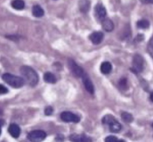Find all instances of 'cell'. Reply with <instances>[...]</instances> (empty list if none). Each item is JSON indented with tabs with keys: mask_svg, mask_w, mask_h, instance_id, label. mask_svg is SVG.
<instances>
[{
	"mask_svg": "<svg viewBox=\"0 0 153 142\" xmlns=\"http://www.w3.org/2000/svg\"><path fill=\"white\" fill-rule=\"evenodd\" d=\"M20 72L25 81L28 85L34 87L38 84L39 81L38 75L32 68L27 65H23L20 67Z\"/></svg>",
	"mask_w": 153,
	"mask_h": 142,
	"instance_id": "cell-1",
	"label": "cell"
},
{
	"mask_svg": "<svg viewBox=\"0 0 153 142\" xmlns=\"http://www.w3.org/2000/svg\"><path fill=\"white\" fill-rule=\"evenodd\" d=\"M2 80L11 87L14 88H20L25 84V80L23 77L14 75L9 73H5L2 75Z\"/></svg>",
	"mask_w": 153,
	"mask_h": 142,
	"instance_id": "cell-2",
	"label": "cell"
},
{
	"mask_svg": "<svg viewBox=\"0 0 153 142\" xmlns=\"http://www.w3.org/2000/svg\"><path fill=\"white\" fill-rule=\"evenodd\" d=\"M103 124H106L109 127V131L112 132H118L121 130V125L111 115H106L102 119Z\"/></svg>",
	"mask_w": 153,
	"mask_h": 142,
	"instance_id": "cell-3",
	"label": "cell"
},
{
	"mask_svg": "<svg viewBox=\"0 0 153 142\" xmlns=\"http://www.w3.org/2000/svg\"><path fill=\"white\" fill-rule=\"evenodd\" d=\"M143 69V59L140 55L136 54L132 60V67L131 68L133 72L138 74L142 71Z\"/></svg>",
	"mask_w": 153,
	"mask_h": 142,
	"instance_id": "cell-4",
	"label": "cell"
},
{
	"mask_svg": "<svg viewBox=\"0 0 153 142\" xmlns=\"http://www.w3.org/2000/svg\"><path fill=\"white\" fill-rule=\"evenodd\" d=\"M47 134L42 130H34L30 132L27 135V138L32 141H39L44 140Z\"/></svg>",
	"mask_w": 153,
	"mask_h": 142,
	"instance_id": "cell-5",
	"label": "cell"
},
{
	"mask_svg": "<svg viewBox=\"0 0 153 142\" xmlns=\"http://www.w3.org/2000/svg\"><path fill=\"white\" fill-rule=\"evenodd\" d=\"M68 66L71 71L75 76L77 77H82V76L84 74L83 69L79 67L74 60L69 59Z\"/></svg>",
	"mask_w": 153,
	"mask_h": 142,
	"instance_id": "cell-6",
	"label": "cell"
},
{
	"mask_svg": "<svg viewBox=\"0 0 153 142\" xmlns=\"http://www.w3.org/2000/svg\"><path fill=\"white\" fill-rule=\"evenodd\" d=\"M60 118L63 121L66 122H72L77 123L80 121V118L78 115L69 111L63 112L60 114Z\"/></svg>",
	"mask_w": 153,
	"mask_h": 142,
	"instance_id": "cell-7",
	"label": "cell"
},
{
	"mask_svg": "<svg viewBox=\"0 0 153 142\" xmlns=\"http://www.w3.org/2000/svg\"><path fill=\"white\" fill-rule=\"evenodd\" d=\"M95 15L97 18L100 21L103 20L106 15V11L102 4H97L94 7Z\"/></svg>",
	"mask_w": 153,
	"mask_h": 142,
	"instance_id": "cell-8",
	"label": "cell"
},
{
	"mask_svg": "<svg viewBox=\"0 0 153 142\" xmlns=\"http://www.w3.org/2000/svg\"><path fill=\"white\" fill-rule=\"evenodd\" d=\"M82 78L83 84L87 91L90 94H93L94 92V88L93 83L90 78H89V77L84 73V74L82 76Z\"/></svg>",
	"mask_w": 153,
	"mask_h": 142,
	"instance_id": "cell-9",
	"label": "cell"
},
{
	"mask_svg": "<svg viewBox=\"0 0 153 142\" xmlns=\"http://www.w3.org/2000/svg\"><path fill=\"white\" fill-rule=\"evenodd\" d=\"M89 39L93 44L98 45L103 40V33L101 31H94L90 35Z\"/></svg>",
	"mask_w": 153,
	"mask_h": 142,
	"instance_id": "cell-10",
	"label": "cell"
},
{
	"mask_svg": "<svg viewBox=\"0 0 153 142\" xmlns=\"http://www.w3.org/2000/svg\"><path fill=\"white\" fill-rule=\"evenodd\" d=\"M20 128L16 124H11L8 127V132L14 138H17L20 134Z\"/></svg>",
	"mask_w": 153,
	"mask_h": 142,
	"instance_id": "cell-11",
	"label": "cell"
},
{
	"mask_svg": "<svg viewBox=\"0 0 153 142\" xmlns=\"http://www.w3.org/2000/svg\"><path fill=\"white\" fill-rule=\"evenodd\" d=\"M69 139L72 141H91L90 138L84 134H73L69 136Z\"/></svg>",
	"mask_w": 153,
	"mask_h": 142,
	"instance_id": "cell-12",
	"label": "cell"
},
{
	"mask_svg": "<svg viewBox=\"0 0 153 142\" xmlns=\"http://www.w3.org/2000/svg\"><path fill=\"white\" fill-rule=\"evenodd\" d=\"M101 21H102V27L105 31H106L108 32H110L114 30V24L111 20L109 19V18H105Z\"/></svg>",
	"mask_w": 153,
	"mask_h": 142,
	"instance_id": "cell-13",
	"label": "cell"
},
{
	"mask_svg": "<svg viewBox=\"0 0 153 142\" xmlns=\"http://www.w3.org/2000/svg\"><path fill=\"white\" fill-rule=\"evenodd\" d=\"M90 8V0H80L79 2V8L83 13L87 12Z\"/></svg>",
	"mask_w": 153,
	"mask_h": 142,
	"instance_id": "cell-14",
	"label": "cell"
},
{
	"mask_svg": "<svg viewBox=\"0 0 153 142\" xmlns=\"http://www.w3.org/2000/svg\"><path fill=\"white\" fill-rule=\"evenodd\" d=\"M112 69V64L109 62H103L100 65V71L104 74H109Z\"/></svg>",
	"mask_w": 153,
	"mask_h": 142,
	"instance_id": "cell-15",
	"label": "cell"
},
{
	"mask_svg": "<svg viewBox=\"0 0 153 142\" xmlns=\"http://www.w3.org/2000/svg\"><path fill=\"white\" fill-rule=\"evenodd\" d=\"M32 14L35 17H41L44 14V10L38 5H35L32 7Z\"/></svg>",
	"mask_w": 153,
	"mask_h": 142,
	"instance_id": "cell-16",
	"label": "cell"
},
{
	"mask_svg": "<svg viewBox=\"0 0 153 142\" xmlns=\"http://www.w3.org/2000/svg\"><path fill=\"white\" fill-rule=\"evenodd\" d=\"M44 80L48 83L54 84L56 82V78L55 75L50 72H47L44 74Z\"/></svg>",
	"mask_w": 153,
	"mask_h": 142,
	"instance_id": "cell-17",
	"label": "cell"
},
{
	"mask_svg": "<svg viewBox=\"0 0 153 142\" xmlns=\"http://www.w3.org/2000/svg\"><path fill=\"white\" fill-rule=\"evenodd\" d=\"M11 4L12 7L17 10H22L25 7V2L23 0H13Z\"/></svg>",
	"mask_w": 153,
	"mask_h": 142,
	"instance_id": "cell-18",
	"label": "cell"
},
{
	"mask_svg": "<svg viewBox=\"0 0 153 142\" xmlns=\"http://www.w3.org/2000/svg\"><path fill=\"white\" fill-rule=\"evenodd\" d=\"M121 118L124 122L127 123L131 122L133 121V117L132 115L127 112H124L121 113Z\"/></svg>",
	"mask_w": 153,
	"mask_h": 142,
	"instance_id": "cell-19",
	"label": "cell"
},
{
	"mask_svg": "<svg viewBox=\"0 0 153 142\" xmlns=\"http://www.w3.org/2000/svg\"><path fill=\"white\" fill-rule=\"evenodd\" d=\"M137 26L140 29H148L149 27V22L147 20L142 19L137 22Z\"/></svg>",
	"mask_w": 153,
	"mask_h": 142,
	"instance_id": "cell-20",
	"label": "cell"
},
{
	"mask_svg": "<svg viewBox=\"0 0 153 142\" xmlns=\"http://www.w3.org/2000/svg\"><path fill=\"white\" fill-rule=\"evenodd\" d=\"M119 87L123 90H126L128 88V83L127 80L126 78H122L120 80L119 83Z\"/></svg>",
	"mask_w": 153,
	"mask_h": 142,
	"instance_id": "cell-21",
	"label": "cell"
},
{
	"mask_svg": "<svg viewBox=\"0 0 153 142\" xmlns=\"http://www.w3.org/2000/svg\"><path fill=\"white\" fill-rule=\"evenodd\" d=\"M147 50L150 56L153 58V36L151 37L147 46Z\"/></svg>",
	"mask_w": 153,
	"mask_h": 142,
	"instance_id": "cell-22",
	"label": "cell"
},
{
	"mask_svg": "<svg viewBox=\"0 0 153 142\" xmlns=\"http://www.w3.org/2000/svg\"><path fill=\"white\" fill-rule=\"evenodd\" d=\"M105 141L106 142H116V141H124L123 140H118V138L114 135H109L106 137L105 139Z\"/></svg>",
	"mask_w": 153,
	"mask_h": 142,
	"instance_id": "cell-23",
	"label": "cell"
},
{
	"mask_svg": "<svg viewBox=\"0 0 153 142\" xmlns=\"http://www.w3.org/2000/svg\"><path fill=\"white\" fill-rule=\"evenodd\" d=\"M53 112V108H52L51 106H47V107L45 108L44 113H45L46 115H47V116L51 115L52 114Z\"/></svg>",
	"mask_w": 153,
	"mask_h": 142,
	"instance_id": "cell-24",
	"label": "cell"
},
{
	"mask_svg": "<svg viewBox=\"0 0 153 142\" xmlns=\"http://www.w3.org/2000/svg\"><path fill=\"white\" fill-rule=\"evenodd\" d=\"M8 92V89L4 85L0 84V94H6Z\"/></svg>",
	"mask_w": 153,
	"mask_h": 142,
	"instance_id": "cell-25",
	"label": "cell"
},
{
	"mask_svg": "<svg viewBox=\"0 0 153 142\" xmlns=\"http://www.w3.org/2000/svg\"><path fill=\"white\" fill-rule=\"evenodd\" d=\"M142 2L145 4H153V0H140Z\"/></svg>",
	"mask_w": 153,
	"mask_h": 142,
	"instance_id": "cell-26",
	"label": "cell"
},
{
	"mask_svg": "<svg viewBox=\"0 0 153 142\" xmlns=\"http://www.w3.org/2000/svg\"><path fill=\"white\" fill-rule=\"evenodd\" d=\"M4 121L2 119H0V135L1 134V127L4 125Z\"/></svg>",
	"mask_w": 153,
	"mask_h": 142,
	"instance_id": "cell-27",
	"label": "cell"
},
{
	"mask_svg": "<svg viewBox=\"0 0 153 142\" xmlns=\"http://www.w3.org/2000/svg\"><path fill=\"white\" fill-rule=\"evenodd\" d=\"M150 99H151V100L153 102V91L151 93V95H150Z\"/></svg>",
	"mask_w": 153,
	"mask_h": 142,
	"instance_id": "cell-28",
	"label": "cell"
},
{
	"mask_svg": "<svg viewBox=\"0 0 153 142\" xmlns=\"http://www.w3.org/2000/svg\"><path fill=\"white\" fill-rule=\"evenodd\" d=\"M152 127H153V124H152Z\"/></svg>",
	"mask_w": 153,
	"mask_h": 142,
	"instance_id": "cell-29",
	"label": "cell"
}]
</instances>
